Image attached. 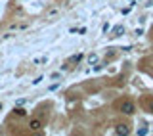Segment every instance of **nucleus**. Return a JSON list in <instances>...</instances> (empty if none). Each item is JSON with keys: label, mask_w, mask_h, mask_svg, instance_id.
Masks as SVG:
<instances>
[{"label": "nucleus", "mask_w": 153, "mask_h": 136, "mask_svg": "<svg viewBox=\"0 0 153 136\" xmlns=\"http://www.w3.org/2000/svg\"><path fill=\"white\" fill-rule=\"evenodd\" d=\"M119 111L124 113V115H132L134 113V103H132L130 100H124V102L119 103Z\"/></svg>", "instance_id": "obj_1"}, {"label": "nucleus", "mask_w": 153, "mask_h": 136, "mask_svg": "<svg viewBox=\"0 0 153 136\" xmlns=\"http://www.w3.org/2000/svg\"><path fill=\"white\" fill-rule=\"evenodd\" d=\"M128 132H130V129H128V127L126 125H119V127H117V134H128Z\"/></svg>", "instance_id": "obj_2"}, {"label": "nucleus", "mask_w": 153, "mask_h": 136, "mask_svg": "<svg viewBox=\"0 0 153 136\" xmlns=\"http://www.w3.org/2000/svg\"><path fill=\"white\" fill-rule=\"evenodd\" d=\"M29 127H31V129H33V130H38V129H40V123L37 121V119H33V121L29 123Z\"/></svg>", "instance_id": "obj_3"}, {"label": "nucleus", "mask_w": 153, "mask_h": 136, "mask_svg": "<svg viewBox=\"0 0 153 136\" xmlns=\"http://www.w3.org/2000/svg\"><path fill=\"white\" fill-rule=\"evenodd\" d=\"M27 111L25 109H21V107H17V109H15V115H19V117H21V115H25Z\"/></svg>", "instance_id": "obj_4"}, {"label": "nucleus", "mask_w": 153, "mask_h": 136, "mask_svg": "<svg viewBox=\"0 0 153 136\" xmlns=\"http://www.w3.org/2000/svg\"><path fill=\"white\" fill-rule=\"evenodd\" d=\"M151 109H153V102H151Z\"/></svg>", "instance_id": "obj_5"}]
</instances>
